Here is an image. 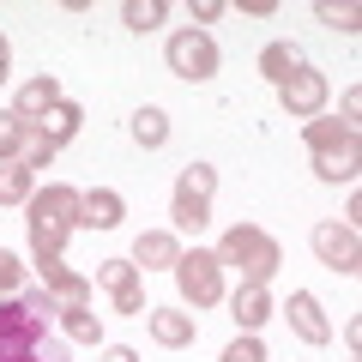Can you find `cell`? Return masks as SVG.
<instances>
[{"mask_svg":"<svg viewBox=\"0 0 362 362\" xmlns=\"http://www.w3.org/2000/svg\"><path fill=\"white\" fill-rule=\"evenodd\" d=\"M49 290H18L0 302V362H66V344L49 338Z\"/></svg>","mask_w":362,"mask_h":362,"instance_id":"cell-1","label":"cell"},{"mask_svg":"<svg viewBox=\"0 0 362 362\" xmlns=\"http://www.w3.org/2000/svg\"><path fill=\"white\" fill-rule=\"evenodd\" d=\"M78 187H66V181H49V187H37V194L25 199V223H30V254H61L66 235L78 230Z\"/></svg>","mask_w":362,"mask_h":362,"instance_id":"cell-2","label":"cell"},{"mask_svg":"<svg viewBox=\"0 0 362 362\" xmlns=\"http://www.w3.org/2000/svg\"><path fill=\"white\" fill-rule=\"evenodd\" d=\"M218 266H235L242 284H272V272L284 266V247L272 242L259 223H230L218 242Z\"/></svg>","mask_w":362,"mask_h":362,"instance_id":"cell-3","label":"cell"},{"mask_svg":"<svg viewBox=\"0 0 362 362\" xmlns=\"http://www.w3.org/2000/svg\"><path fill=\"white\" fill-rule=\"evenodd\" d=\"M211 194H218V169L211 163H187L175 181V199H169V218H175V230H206L211 223Z\"/></svg>","mask_w":362,"mask_h":362,"instance_id":"cell-4","label":"cell"},{"mask_svg":"<svg viewBox=\"0 0 362 362\" xmlns=\"http://www.w3.org/2000/svg\"><path fill=\"white\" fill-rule=\"evenodd\" d=\"M175 284H181V302H187V308H218V302H223V266H218V254H206V247L181 254L175 259Z\"/></svg>","mask_w":362,"mask_h":362,"instance_id":"cell-5","label":"cell"},{"mask_svg":"<svg viewBox=\"0 0 362 362\" xmlns=\"http://www.w3.org/2000/svg\"><path fill=\"white\" fill-rule=\"evenodd\" d=\"M163 61L175 78H187V85H206L211 73H218V42L206 37V30H175V37L163 42Z\"/></svg>","mask_w":362,"mask_h":362,"instance_id":"cell-6","label":"cell"},{"mask_svg":"<svg viewBox=\"0 0 362 362\" xmlns=\"http://www.w3.org/2000/svg\"><path fill=\"white\" fill-rule=\"evenodd\" d=\"M314 254H320V266H332L338 278H356L362 272V242H356V230L350 223H314Z\"/></svg>","mask_w":362,"mask_h":362,"instance_id":"cell-7","label":"cell"},{"mask_svg":"<svg viewBox=\"0 0 362 362\" xmlns=\"http://www.w3.org/2000/svg\"><path fill=\"white\" fill-rule=\"evenodd\" d=\"M278 103H284L290 121H314L326 109V73L320 66H296V73L278 85Z\"/></svg>","mask_w":362,"mask_h":362,"instance_id":"cell-8","label":"cell"},{"mask_svg":"<svg viewBox=\"0 0 362 362\" xmlns=\"http://www.w3.org/2000/svg\"><path fill=\"white\" fill-rule=\"evenodd\" d=\"M61 103H66V97H61V78H54V73H42V78H30V85L18 90L13 115L25 121V127H42V121H49V115H54Z\"/></svg>","mask_w":362,"mask_h":362,"instance_id":"cell-9","label":"cell"},{"mask_svg":"<svg viewBox=\"0 0 362 362\" xmlns=\"http://www.w3.org/2000/svg\"><path fill=\"white\" fill-rule=\"evenodd\" d=\"M284 314H290V326H296L302 344H332V320L320 314V296H314V290H296Z\"/></svg>","mask_w":362,"mask_h":362,"instance_id":"cell-10","label":"cell"},{"mask_svg":"<svg viewBox=\"0 0 362 362\" xmlns=\"http://www.w3.org/2000/svg\"><path fill=\"white\" fill-rule=\"evenodd\" d=\"M175 259H181V242L169 230H145L133 242V266L139 272H175Z\"/></svg>","mask_w":362,"mask_h":362,"instance_id":"cell-11","label":"cell"},{"mask_svg":"<svg viewBox=\"0 0 362 362\" xmlns=\"http://www.w3.org/2000/svg\"><path fill=\"white\" fill-rule=\"evenodd\" d=\"M121 218H127V199H121L115 187H90V194L78 199V223H90V230H115Z\"/></svg>","mask_w":362,"mask_h":362,"instance_id":"cell-12","label":"cell"},{"mask_svg":"<svg viewBox=\"0 0 362 362\" xmlns=\"http://www.w3.org/2000/svg\"><path fill=\"white\" fill-rule=\"evenodd\" d=\"M230 320L242 326V332H259V326L272 320V296H266V284H242L230 296Z\"/></svg>","mask_w":362,"mask_h":362,"instance_id":"cell-13","label":"cell"},{"mask_svg":"<svg viewBox=\"0 0 362 362\" xmlns=\"http://www.w3.org/2000/svg\"><path fill=\"white\" fill-rule=\"evenodd\" d=\"M151 314V338L163 350H187L194 344V314H181V308H145Z\"/></svg>","mask_w":362,"mask_h":362,"instance_id":"cell-14","label":"cell"},{"mask_svg":"<svg viewBox=\"0 0 362 362\" xmlns=\"http://www.w3.org/2000/svg\"><path fill=\"white\" fill-rule=\"evenodd\" d=\"M296 66H308L296 42H284V37H278V42H266V49H259V73H266L272 85H284V78L296 73Z\"/></svg>","mask_w":362,"mask_h":362,"instance_id":"cell-15","label":"cell"},{"mask_svg":"<svg viewBox=\"0 0 362 362\" xmlns=\"http://www.w3.org/2000/svg\"><path fill=\"white\" fill-rule=\"evenodd\" d=\"M356 169H362V139L344 145V151H320L314 157V175L320 181H356Z\"/></svg>","mask_w":362,"mask_h":362,"instance_id":"cell-16","label":"cell"},{"mask_svg":"<svg viewBox=\"0 0 362 362\" xmlns=\"http://www.w3.org/2000/svg\"><path fill=\"white\" fill-rule=\"evenodd\" d=\"M302 139H308V151L320 157V151H344V145H356V133L350 127H338V121H302Z\"/></svg>","mask_w":362,"mask_h":362,"instance_id":"cell-17","label":"cell"},{"mask_svg":"<svg viewBox=\"0 0 362 362\" xmlns=\"http://www.w3.org/2000/svg\"><path fill=\"white\" fill-rule=\"evenodd\" d=\"M61 332L73 338V344H97V338H103V314H90V302L85 308H61Z\"/></svg>","mask_w":362,"mask_h":362,"instance_id":"cell-18","label":"cell"},{"mask_svg":"<svg viewBox=\"0 0 362 362\" xmlns=\"http://www.w3.org/2000/svg\"><path fill=\"white\" fill-rule=\"evenodd\" d=\"M133 139H139L145 151H163V145H169V115H163V109H151V103H145L139 115H133Z\"/></svg>","mask_w":362,"mask_h":362,"instance_id":"cell-19","label":"cell"},{"mask_svg":"<svg viewBox=\"0 0 362 362\" xmlns=\"http://www.w3.org/2000/svg\"><path fill=\"white\" fill-rule=\"evenodd\" d=\"M37 194V175L25 163H0V206H25Z\"/></svg>","mask_w":362,"mask_h":362,"instance_id":"cell-20","label":"cell"},{"mask_svg":"<svg viewBox=\"0 0 362 362\" xmlns=\"http://www.w3.org/2000/svg\"><path fill=\"white\" fill-rule=\"evenodd\" d=\"M49 296H54V314H61V308H85V302H90V278H85V272H61V278L49 284Z\"/></svg>","mask_w":362,"mask_h":362,"instance_id":"cell-21","label":"cell"},{"mask_svg":"<svg viewBox=\"0 0 362 362\" xmlns=\"http://www.w3.org/2000/svg\"><path fill=\"white\" fill-rule=\"evenodd\" d=\"M314 18H320V25H332V30H344V37H356V30H362V6H356V0H344V6H338V0H320V6H314Z\"/></svg>","mask_w":362,"mask_h":362,"instance_id":"cell-22","label":"cell"},{"mask_svg":"<svg viewBox=\"0 0 362 362\" xmlns=\"http://www.w3.org/2000/svg\"><path fill=\"white\" fill-rule=\"evenodd\" d=\"M78 127H85V109H78V103H61L49 121H42V133H49V145H54V151H61V145L73 139Z\"/></svg>","mask_w":362,"mask_h":362,"instance_id":"cell-23","label":"cell"},{"mask_svg":"<svg viewBox=\"0 0 362 362\" xmlns=\"http://www.w3.org/2000/svg\"><path fill=\"white\" fill-rule=\"evenodd\" d=\"M163 18H169L163 0H127V6H121V25H127V30H157Z\"/></svg>","mask_w":362,"mask_h":362,"instance_id":"cell-24","label":"cell"},{"mask_svg":"<svg viewBox=\"0 0 362 362\" xmlns=\"http://www.w3.org/2000/svg\"><path fill=\"white\" fill-rule=\"evenodd\" d=\"M18 163H25L30 175L54 163V145H49V133H42V127H25V145H18Z\"/></svg>","mask_w":362,"mask_h":362,"instance_id":"cell-25","label":"cell"},{"mask_svg":"<svg viewBox=\"0 0 362 362\" xmlns=\"http://www.w3.org/2000/svg\"><path fill=\"white\" fill-rule=\"evenodd\" d=\"M97 284H103L109 296H115V290H133L139 284V266H133V259H103V266H97Z\"/></svg>","mask_w":362,"mask_h":362,"instance_id":"cell-26","label":"cell"},{"mask_svg":"<svg viewBox=\"0 0 362 362\" xmlns=\"http://www.w3.org/2000/svg\"><path fill=\"white\" fill-rule=\"evenodd\" d=\"M18 145H25V121L13 109H0V163H18Z\"/></svg>","mask_w":362,"mask_h":362,"instance_id":"cell-27","label":"cell"},{"mask_svg":"<svg viewBox=\"0 0 362 362\" xmlns=\"http://www.w3.org/2000/svg\"><path fill=\"white\" fill-rule=\"evenodd\" d=\"M18 290H25V259L0 247V302H6V296H18Z\"/></svg>","mask_w":362,"mask_h":362,"instance_id":"cell-28","label":"cell"},{"mask_svg":"<svg viewBox=\"0 0 362 362\" xmlns=\"http://www.w3.org/2000/svg\"><path fill=\"white\" fill-rule=\"evenodd\" d=\"M218 362H266V344H259V338L254 332H242V338H235V344L230 350H223V356Z\"/></svg>","mask_w":362,"mask_h":362,"instance_id":"cell-29","label":"cell"},{"mask_svg":"<svg viewBox=\"0 0 362 362\" xmlns=\"http://www.w3.org/2000/svg\"><path fill=\"white\" fill-rule=\"evenodd\" d=\"M115 314H145V284H133V290H115Z\"/></svg>","mask_w":362,"mask_h":362,"instance_id":"cell-30","label":"cell"},{"mask_svg":"<svg viewBox=\"0 0 362 362\" xmlns=\"http://www.w3.org/2000/svg\"><path fill=\"white\" fill-rule=\"evenodd\" d=\"M338 115H344L338 127H350V133H356V115H362V90H344V103H338Z\"/></svg>","mask_w":362,"mask_h":362,"instance_id":"cell-31","label":"cell"},{"mask_svg":"<svg viewBox=\"0 0 362 362\" xmlns=\"http://www.w3.org/2000/svg\"><path fill=\"white\" fill-rule=\"evenodd\" d=\"M194 18H199V25H218V18H223V0H194Z\"/></svg>","mask_w":362,"mask_h":362,"instance_id":"cell-32","label":"cell"},{"mask_svg":"<svg viewBox=\"0 0 362 362\" xmlns=\"http://www.w3.org/2000/svg\"><path fill=\"white\" fill-rule=\"evenodd\" d=\"M242 13H254V18H272V13H278V0H242Z\"/></svg>","mask_w":362,"mask_h":362,"instance_id":"cell-33","label":"cell"},{"mask_svg":"<svg viewBox=\"0 0 362 362\" xmlns=\"http://www.w3.org/2000/svg\"><path fill=\"white\" fill-rule=\"evenodd\" d=\"M103 362H139V350H127V344H109V350H103Z\"/></svg>","mask_w":362,"mask_h":362,"instance_id":"cell-34","label":"cell"},{"mask_svg":"<svg viewBox=\"0 0 362 362\" xmlns=\"http://www.w3.org/2000/svg\"><path fill=\"white\" fill-rule=\"evenodd\" d=\"M6 66H13V49H6V37H0V85H6Z\"/></svg>","mask_w":362,"mask_h":362,"instance_id":"cell-35","label":"cell"}]
</instances>
